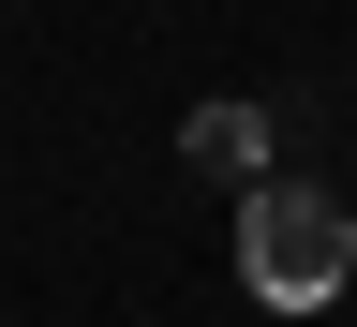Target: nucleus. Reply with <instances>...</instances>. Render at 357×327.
<instances>
[{"label": "nucleus", "mask_w": 357, "mask_h": 327, "mask_svg": "<svg viewBox=\"0 0 357 327\" xmlns=\"http://www.w3.org/2000/svg\"><path fill=\"white\" fill-rule=\"evenodd\" d=\"M238 283L268 312H328L357 283V208L312 194V178H268V194H238Z\"/></svg>", "instance_id": "obj_1"}, {"label": "nucleus", "mask_w": 357, "mask_h": 327, "mask_svg": "<svg viewBox=\"0 0 357 327\" xmlns=\"http://www.w3.org/2000/svg\"><path fill=\"white\" fill-rule=\"evenodd\" d=\"M178 164L223 178V194H268V105H194L178 119Z\"/></svg>", "instance_id": "obj_2"}]
</instances>
